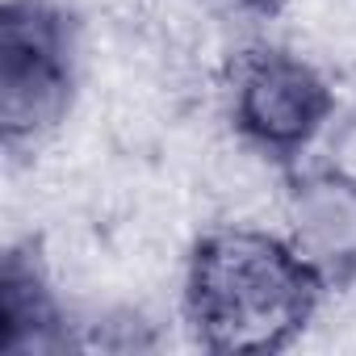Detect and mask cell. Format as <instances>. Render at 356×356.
I'll list each match as a JSON object with an SVG mask.
<instances>
[{
  "label": "cell",
  "instance_id": "obj_1",
  "mask_svg": "<svg viewBox=\"0 0 356 356\" xmlns=\"http://www.w3.org/2000/svg\"><path fill=\"white\" fill-rule=\"evenodd\" d=\"M323 293V277L289 235L227 222L193 243L181 306L206 352L273 356L310 327Z\"/></svg>",
  "mask_w": 356,
  "mask_h": 356
},
{
  "label": "cell",
  "instance_id": "obj_2",
  "mask_svg": "<svg viewBox=\"0 0 356 356\" xmlns=\"http://www.w3.org/2000/svg\"><path fill=\"white\" fill-rule=\"evenodd\" d=\"M72 26L47 0H9L0 9V134L30 147L51 134L76 88Z\"/></svg>",
  "mask_w": 356,
  "mask_h": 356
},
{
  "label": "cell",
  "instance_id": "obj_3",
  "mask_svg": "<svg viewBox=\"0 0 356 356\" xmlns=\"http://www.w3.org/2000/svg\"><path fill=\"white\" fill-rule=\"evenodd\" d=\"M331 113L335 92L302 55L281 47H256L239 55L231 76V126L252 151L293 163L327 130Z\"/></svg>",
  "mask_w": 356,
  "mask_h": 356
},
{
  "label": "cell",
  "instance_id": "obj_4",
  "mask_svg": "<svg viewBox=\"0 0 356 356\" xmlns=\"http://www.w3.org/2000/svg\"><path fill=\"white\" fill-rule=\"evenodd\" d=\"M289 243L323 277L327 289L356 285V176L314 168L289 181L285 193Z\"/></svg>",
  "mask_w": 356,
  "mask_h": 356
},
{
  "label": "cell",
  "instance_id": "obj_5",
  "mask_svg": "<svg viewBox=\"0 0 356 356\" xmlns=\"http://www.w3.org/2000/svg\"><path fill=\"white\" fill-rule=\"evenodd\" d=\"M0 348L22 356V352H51L63 343V323L55 310V298L42 281V273L22 256L9 252L5 277H0Z\"/></svg>",
  "mask_w": 356,
  "mask_h": 356
},
{
  "label": "cell",
  "instance_id": "obj_6",
  "mask_svg": "<svg viewBox=\"0 0 356 356\" xmlns=\"http://www.w3.org/2000/svg\"><path fill=\"white\" fill-rule=\"evenodd\" d=\"M222 5H231L239 13H256V17H273L285 9V0H222Z\"/></svg>",
  "mask_w": 356,
  "mask_h": 356
}]
</instances>
